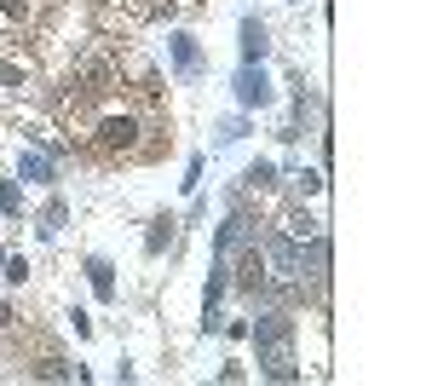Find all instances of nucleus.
<instances>
[{"label":"nucleus","mask_w":432,"mask_h":386,"mask_svg":"<svg viewBox=\"0 0 432 386\" xmlns=\"http://www.w3.org/2000/svg\"><path fill=\"white\" fill-rule=\"evenodd\" d=\"M259 346H266V364H271V375H294L288 369V329L271 317V323H259Z\"/></svg>","instance_id":"1"},{"label":"nucleus","mask_w":432,"mask_h":386,"mask_svg":"<svg viewBox=\"0 0 432 386\" xmlns=\"http://www.w3.org/2000/svg\"><path fill=\"white\" fill-rule=\"evenodd\" d=\"M104 138H110V144H133V122H110Z\"/></svg>","instance_id":"2"},{"label":"nucleus","mask_w":432,"mask_h":386,"mask_svg":"<svg viewBox=\"0 0 432 386\" xmlns=\"http://www.w3.org/2000/svg\"><path fill=\"white\" fill-rule=\"evenodd\" d=\"M6 323H12V311H6V306H0V329H6Z\"/></svg>","instance_id":"3"}]
</instances>
